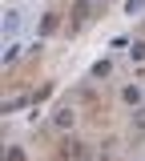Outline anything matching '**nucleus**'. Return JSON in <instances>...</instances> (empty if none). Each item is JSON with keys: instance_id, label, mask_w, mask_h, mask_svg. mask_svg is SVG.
I'll return each mask as SVG.
<instances>
[{"instance_id": "nucleus-1", "label": "nucleus", "mask_w": 145, "mask_h": 161, "mask_svg": "<svg viewBox=\"0 0 145 161\" xmlns=\"http://www.w3.org/2000/svg\"><path fill=\"white\" fill-rule=\"evenodd\" d=\"M20 53H24V44H20V40H8V48H4L0 64H4V69H8V64H16V60H20Z\"/></svg>"}, {"instance_id": "nucleus-2", "label": "nucleus", "mask_w": 145, "mask_h": 161, "mask_svg": "<svg viewBox=\"0 0 145 161\" xmlns=\"http://www.w3.org/2000/svg\"><path fill=\"white\" fill-rule=\"evenodd\" d=\"M16 28H20V12H16V8H8V12H4V36L12 40V36H16Z\"/></svg>"}, {"instance_id": "nucleus-3", "label": "nucleus", "mask_w": 145, "mask_h": 161, "mask_svg": "<svg viewBox=\"0 0 145 161\" xmlns=\"http://www.w3.org/2000/svg\"><path fill=\"white\" fill-rule=\"evenodd\" d=\"M141 97H145V93L137 89V85H125V89H121V101H125V105H141Z\"/></svg>"}, {"instance_id": "nucleus-4", "label": "nucleus", "mask_w": 145, "mask_h": 161, "mask_svg": "<svg viewBox=\"0 0 145 161\" xmlns=\"http://www.w3.org/2000/svg\"><path fill=\"white\" fill-rule=\"evenodd\" d=\"M57 129H73V109H57Z\"/></svg>"}, {"instance_id": "nucleus-5", "label": "nucleus", "mask_w": 145, "mask_h": 161, "mask_svg": "<svg viewBox=\"0 0 145 161\" xmlns=\"http://www.w3.org/2000/svg\"><path fill=\"white\" fill-rule=\"evenodd\" d=\"M109 73H113V60H97L93 64V77H109Z\"/></svg>"}, {"instance_id": "nucleus-6", "label": "nucleus", "mask_w": 145, "mask_h": 161, "mask_svg": "<svg viewBox=\"0 0 145 161\" xmlns=\"http://www.w3.org/2000/svg\"><path fill=\"white\" fill-rule=\"evenodd\" d=\"M129 57H133V60H145V40H133V44H129Z\"/></svg>"}, {"instance_id": "nucleus-7", "label": "nucleus", "mask_w": 145, "mask_h": 161, "mask_svg": "<svg viewBox=\"0 0 145 161\" xmlns=\"http://www.w3.org/2000/svg\"><path fill=\"white\" fill-rule=\"evenodd\" d=\"M53 28H57V16H53V12H48V16L41 20V36H48V32H53Z\"/></svg>"}, {"instance_id": "nucleus-8", "label": "nucleus", "mask_w": 145, "mask_h": 161, "mask_svg": "<svg viewBox=\"0 0 145 161\" xmlns=\"http://www.w3.org/2000/svg\"><path fill=\"white\" fill-rule=\"evenodd\" d=\"M141 8H145V0H125V12H129V16H137Z\"/></svg>"}, {"instance_id": "nucleus-9", "label": "nucleus", "mask_w": 145, "mask_h": 161, "mask_svg": "<svg viewBox=\"0 0 145 161\" xmlns=\"http://www.w3.org/2000/svg\"><path fill=\"white\" fill-rule=\"evenodd\" d=\"M4 161H24V149H20V145H12V149L4 153Z\"/></svg>"}, {"instance_id": "nucleus-10", "label": "nucleus", "mask_w": 145, "mask_h": 161, "mask_svg": "<svg viewBox=\"0 0 145 161\" xmlns=\"http://www.w3.org/2000/svg\"><path fill=\"white\" fill-rule=\"evenodd\" d=\"M89 4H97V0H89Z\"/></svg>"}]
</instances>
